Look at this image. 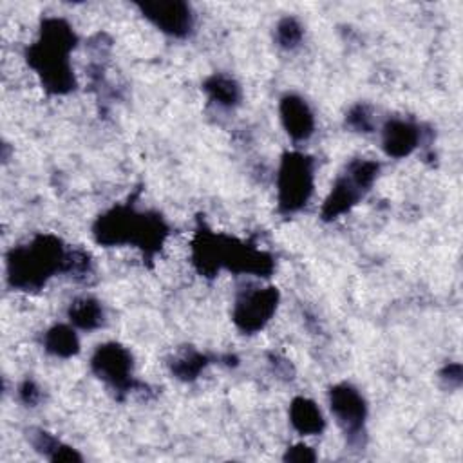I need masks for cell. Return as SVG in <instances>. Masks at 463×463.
<instances>
[{
    "label": "cell",
    "mask_w": 463,
    "mask_h": 463,
    "mask_svg": "<svg viewBox=\"0 0 463 463\" xmlns=\"http://www.w3.org/2000/svg\"><path fill=\"white\" fill-rule=\"evenodd\" d=\"M192 262L197 273L208 279H213L222 268L255 277H269L275 268V260L268 251L235 237L215 233L204 222H199L192 241Z\"/></svg>",
    "instance_id": "obj_1"
},
{
    "label": "cell",
    "mask_w": 463,
    "mask_h": 463,
    "mask_svg": "<svg viewBox=\"0 0 463 463\" xmlns=\"http://www.w3.org/2000/svg\"><path fill=\"white\" fill-rule=\"evenodd\" d=\"M76 43L78 36L67 20L56 16L42 20L38 40L27 47L25 60L49 94L63 96L76 89L69 58Z\"/></svg>",
    "instance_id": "obj_2"
},
{
    "label": "cell",
    "mask_w": 463,
    "mask_h": 463,
    "mask_svg": "<svg viewBox=\"0 0 463 463\" xmlns=\"http://www.w3.org/2000/svg\"><path fill=\"white\" fill-rule=\"evenodd\" d=\"M170 228L161 213L139 212L134 204H116L101 213L92 224L94 241L101 246L132 244L143 251L146 260L163 248Z\"/></svg>",
    "instance_id": "obj_3"
},
{
    "label": "cell",
    "mask_w": 463,
    "mask_h": 463,
    "mask_svg": "<svg viewBox=\"0 0 463 463\" xmlns=\"http://www.w3.org/2000/svg\"><path fill=\"white\" fill-rule=\"evenodd\" d=\"M69 250L52 233H38L27 244L9 250L5 257L7 284L20 291H38L56 273H65Z\"/></svg>",
    "instance_id": "obj_4"
},
{
    "label": "cell",
    "mask_w": 463,
    "mask_h": 463,
    "mask_svg": "<svg viewBox=\"0 0 463 463\" xmlns=\"http://www.w3.org/2000/svg\"><path fill=\"white\" fill-rule=\"evenodd\" d=\"M315 161L304 152H286L277 174V204L282 215L300 212L313 195Z\"/></svg>",
    "instance_id": "obj_5"
},
{
    "label": "cell",
    "mask_w": 463,
    "mask_h": 463,
    "mask_svg": "<svg viewBox=\"0 0 463 463\" xmlns=\"http://www.w3.org/2000/svg\"><path fill=\"white\" fill-rule=\"evenodd\" d=\"M280 293L275 286L251 288L241 291L235 298L232 318L239 331L244 335H253L260 331L275 315L279 307Z\"/></svg>",
    "instance_id": "obj_6"
},
{
    "label": "cell",
    "mask_w": 463,
    "mask_h": 463,
    "mask_svg": "<svg viewBox=\"0 0 463 463\" xmlns=\"http://www.w3.org/2000/svg\"><path fill=\"white\" fill-rule=\"evenodd\" d=\"M90 369L101 382L119 394H125L137 385L132 376L134 358L130 351L118 342L98 345L90 358Z\"/></svg>",
    "instance_id": "obj_7"
},
{
    "label": "cell",
    "mask_w": 463,
    "mask_h": 463,
    "mask_svg": "<svg viewBox=\"0 0 463 463\" xmlns=\"http://www.w3.org/2000/svg\"><path fill=\"white\" fill-rule=\"evenodd\" d=\"M329 409L351 443L362 438L367 420V403L356 387L347 382L333 385L329 389Z\"/></svg>",
    "instance_id": "obj_8"
},
{
    "label": "cell",
    "mask_w": 463,
    "mask_h": 463,
    "mask_svg": "<svg viewBox=\"0 0 463 463\" xmlns=\"http://www.w3.org/2000/svg\"><path fill=\"white\" fill-rule=\"evenodd\" d=\"M141 14L159 31L174 38H184L194 29V13L186 2L159 0L137 4Z\"/></svg>",
    "instance_id": "obj_9"
},
{
    "label": "cell",
    "mask_w": 463,
    "mask_h": 463,
    "mask_svg": "<svg viewBox=\"0 0 463 463\" xmlns=\"http://www.w3.org/2000/svg\"><path fill=\"white\" fill-rule=\"evenodd\" d=\"M279 114L286 134L293 141H306L315 132V116L306 103L304 98L298 94H286L280 98Z\"/></svg>",
    "instance_id": "obj_10"
},
{
    "label": "cell",
    "mask_w": 463,
    "mask_h": 463,
    "mask_svg": "<svg viewBox=\"0 0 463 463\" xmlns=\"http://www.w3.org/2000/svg\"><path fill=\"white\" fill-rule=\"evenodd\" d=\"M420 127L409 119H387L382 128V148L389 157L402 159L411 156L420 145Z\"/></svg>",
    "instance_id": "obj_11"
},
{
    "label": "cell",
    "mask_w": 463,
    "mask_h": 463,
    "mask_svg": "<svg viewBox=\"0 0 463 463\" xmlns=\"http://www.w3.org/2000/svg\"><path fill=\"white\" fill-rule=\"evenodd\" d=\"M364 190L351 179V175L347 172L340 174L336 177V181L331 186V192L327 194L320 215L324 221H335L340 215L347 213L362 197H364Z\"/></svg>",
    "instance_id": "obj_12"
},
{
    "label": "cell",
    "mask_w": 463,
    "mask_h": 463,
    "mask_svg": "<svg viewBox=\"0 0 463 463\" xmlns=\"http://www.w3.org/2000/svg\"><path fill=\"white\" fill-rule=\"evenodd\" d=\"M289 421L302 436H315L326 429V420L320 407L306 396H297L291 400Z\"/></svg>",
    "instance_id": "obj_13"
},
{
    "label": "cell",
    "mask_w": 463,
    "mask_h": 463,
    "mask_svg": "<svg viewBox=\"0 0 463 463\" xmlns=\"http://www.w3.org/2000/svg\"><path fill=\"white\" fill-rule=\"evenodd\" d=\"M67 317L71 324L83 331H94L98 329L105 320L103 306L94 297H78L71 302L67 309Z\"/></svg>",
    "instance_id": "obj_14"
},
{
    "label": "cell",
    "mask_w": 463,
    "mask_h": 463,
    "mask_svg": "<svg viewBox=\"0 0 463 463\" xmlns=\"http://www.w3.org/2000/svg\"><path fill=\"white\" fill-rule=\"evenodd\" d=\"M210 364V356L197 351L195 347H181L170 360L172 374L181 382H194L204 367Z\"/></svg>",
    "instance_id": "obj_15"
},
{
    "label": "cell",
    "mask_w": 463,
    "mask_h": 463,
    "mask_svg": "<svg viewBox=\"0 0 463 463\" xmlns=\"http://www.w3.org/2000/svg\"><path fill=\"white\" fill-rule=\"evenodd\" d=\"M203 90L206 92V96L221 105V107H235L239 105L242 92H241V85L228 74L222 72H215L212 76H208L203 83Z\"/></svg>",
    "instance_id": "obj_16"
},
{
    "label": "cell",
    "mask_w": 463,
    "mask_h": 463,
    "mask_svg": "<svg viewBox=\"0 0 463 463\" xmlns=\"http://www.w3.org/2000/svg\"><path fill=\"white\" fill-rule=\"evenodd\" d=\"M43 347L52 356L71 358L80 353V340L72 327L67 324H56L45 331Z\"/></svg>",
    "instance_id": "obj_17"
},
{
    "label": "cell",
    "mask_w": 463,
    "mask_h": 463,
    "mask_svg": "<svg viewBox=\"0 0 463 463\" xmlns=\"http://www.w3.org/2000/svg\"><path fill=\"white\" fill-rule=\"evenodd\" d=\"M304 38V27L295 16H284L275 27V42L279 47L291 51L298 47Z\"/></svg>",
    "instance_id": "obj_18"
},
{
    "label": "cell",
    "mask_w": 463,
    "mask_h": 463,
    "mask_svg": "<svg viewBox=\"0 0 463 463\" xmlns=\"http://www.w3.org/2000/svg\"><path fill=\"white\" fill-rule=\"evenodd\" d=\"M345 172L351 175V179L364 190L367 192L374 179L378 177V172H380V165L373 159H365V157H356L353 159L347 166H345Z\"/></svg>",
    "instance_id": "obj_19"
},
{
    "label": "cell",
    "mask_w": 463,
    "mask_h": 463,
    "mask_svg": "<svg viewBox=\"0 0 463 463\" xmlns=\"http://www.w3.org/2000/svg\"><path fill=\"white\" fill-rule=\"evenodd\" d=\"M65 273L71 275L74 280L87 282L89 277L94 273L90 255L85 250H69Z\"/></svg>",
    "instance_id": "obj_20"
},
{
    "label": "cell",
    "mask_w": 463,
    "mask_h": 463,
    "mask_svg": "<svg viewBox=\"0 0 463 463\" xmlns=\"http://www.w3.org/2000/svg\"><path fill=\"white\" fill-rule=\"evenodd\" d=\"M345 125L356 132H373L374 121H373V112L371 107L365 103H356L349 109L345 114Z\"/></svg>",
    "instance_id": "obj_21"
},
{
    "label": "cell",
    "mask_w": 463,
    "mask_h": 463,
    "mask_svg": "<svg viewBox=\"0 0 463 463\" xmlns=\"http://www.w3.org/2000/svg\"><path fill=\"white\" fill-rule=\"evenodd\" d=\"M317 454L311 447L304 445V443H297L293 447H288L286 454H284V461H293V463H309L315 461Z\"/></svg>",
    "instance_id": "obj_22"
},
{
    "label": "cell",
    "mask_w": 463,
    "mask_h": 463,
    "mask_svg": "<svg viewBox=\"0 0 463 463\" xmlns=\"http://www.w3.org/2000/svg\"><path fill=\"white\" fill-rule=\"evenodd\" d=\"M18 396H20L22 403L34 407L42 400V391L33 380H24L18 387Z\"/></svg>",
    "instance_id": "obj_23"
},
{
    "label": "cell",
    "mask_w": 463,
    "mask_h": 463,
    "mask_svg": "<svg viewBox=\"0 0 463 463\" xmlns=\"http://www.w3.org/2000/svg\"><path fill=\"white\" fill-rule=\"evenodd\" d=\"M441 378L449 382L450 387H459L461 383V365L459 364H447L441 369Z\"/></svg>",
    "instance_id": "obj_24"
}]
</instances>
